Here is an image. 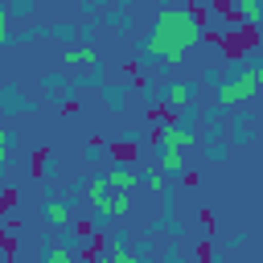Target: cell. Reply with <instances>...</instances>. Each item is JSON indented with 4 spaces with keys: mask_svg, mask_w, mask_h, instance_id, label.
<instances>
[{
    "mask_svg": "<svg viewBox=\"0 0 263 263\" xmlns=\"http://www.w3.org/2000/svg\"><path fill=\"white\" fill-rule=\"evenodd\" d=\"M197 37H201V25H197V16L189 8H164L156 16V29L148 33L144 53L148 58H164V62H181Z\"/></svg>",
    "mask_w": 263,
    "mask_h": 263,
    "instance_id": "cell-1",
    "label": "cell"
},
{
    "mask_svg": "<svg viewBox=\"0 0 263 263\" xmlns=\"http://www.w3.org/2000/svg\"><path fill=\"white\" fill-rule=\"evenodd\" d=\"M86 201H90L95 218H123V214L132 210V193H115V189H107L103 177H95V181L86 185Z\"/></svg>",
    "mask_w": 263,
    "mask_h": 263,
    "instance_id": "cell-2",
    "label": "cell"
},
{
    "mask_svg": "<svg viewBox=\"0 0 263 263\" xmlns=\"http://www.w3.org/2000/svg\"><path fill=\"white\" fill-rule=\"evenodd\" d=\"M259 82H263V70H259V66H251L242 78L226 82V86L218 90V99H222V103H242V99H251V95L259 90Z\"/></svg>",
    "mask_w": 263,
    "mask_h": 263,
    "instance_id": "cell-3",
    "label": "cell"
},
{
    "mask_svg": "<svg viewBox=\"0 0 263 263\" xmlns=\"http://www.w3.org/2000/svg\"><path fill=\"white\" fill-rule=\"evenodd\" d=\"M189 144H197V136L189 132V127H181V123H164L160 127V136H156V148H189Z\"/></svg>",
    "mask_w": 263,
    "mask_h": 263,
    "instance_id": "cell-4",
    "label": "cell"
},
{
    "mask_svg": "<svg viewBox=\"0 0 263 263\" xmlns=\"http://www.w3.org/2000/svg\"><path fill=\"white\" fill-rule=\"evenodd\" d=\"M103 185H107V189H115V193H132V189L140 185V177H136L132 168H111V173L103 177Z\"/></svg>",
    "mask_w": 263,
    "mask_h": 263,
    "instance_id": "cell-5",
    "label": "cell"
},
{
    "mask_svg": "<svg viewBox=\"0 0 263 263\" xmlns=\"http://www.w3.org/2000/svg\"><path fill=\"white\" fill-rule=\"evenodd\" d=\"M189 95H193L189 82H168V86H164V103H168V107H185Z\"/></svg>",
    "mask_w": 263,
    "mask_h": 263,
    "instance_id": "cell-6",
    "label": "cell"
},
{
    "mask_svg": "<svg viewBox=\"0 0 263 263\" xmlns=\"http://www.w3.org/2000/svg\"><path fill=\"white\" fill-rule=\"evenodd\" d=\"M90 62H99V53L90 45H70L66 49V66H90Z\"/></svg>",
    "mask_w": 263,
    "mask_h": 263,
    "instance_id": "cell-7",
    "label": "cell"
},
{
    "mask_svg": "<svg viewBox=\"0 0 263 263\" xmlns=\"http://www.w3.org/2000/svg\"><path fill=\"white\" fill-rule=\"evenodd\" d=\"M45 263H78V251H74V247H66V242H49Z\"/></svg>",
    "mask_w": 263,
    "mask_h": 263,
    "instance_id": "cell-8",
    "label": "cell"
},
{
    "mask_svg": "<svg viewBox=\"0 0 263 263\" xmlns=\"http://www.w3.org/2000/svg\"><path fill=\"white\" fill-rule=\"evenodd\" d=\"M103 259H107V263H136V251H132L123 238H115V242H111V251H107Z\"/></svg>",
    "mask_w": 263,
    "mask_h": 263,
    "instance_id": "cell-9",
    "label": "cell"
},
{
    "mask_svg": "<svg viewBox=\"0 0 263 263\" xmlns=\"http://www.w3.org/2000/svg\"><path fill=\"white\" fill-rule=\"evenodd\" d=\"M45 222H49V226H66V222H70V205L49 201V205H45Z\"/></svg>",
    "mask_w": 263,
    "mask_h": 263,
    "instance_id": "cell-10",
    "label": "cell"
},
{
    "mask_svg": "<svg viewBox=\"0 0 263 263\" xmlns=\"http://www.w3.org/2000/svg\"><path fill=\"white\" fill-rule=\"evenodd\" d=\"M160 168H164V173H181V168H185L181 152H177V148H160Z\"/></svg>",
    "mask_w": 263,
    "mask_h": 263,
    "instance_id": "cell-11",
    "label": "cell"
},
{
    "mask_svg": "<svg viewBox=\"0 0 263 263\" xmlns=\"http://www.w3.org/2000/svg\"><path fill=\"white\" fill-rule=\"evenodd\" d=\"M8 156H12V132L0 127V164H8Z\"/></svg>",
    "mask_w": 263,
    "mask_h": 263,
    "instance_id": "cell-12",
    "label": "cell"
},
{
    "mask_svg": "<svg viewBox=\"0 0 263 263\" xmlns=\"http://www.w3.org/2000/svg\"><path fill=\"white\" fill-rule=\"evenodd\" d=\"M140 185L152 189V193H160V189H164V173H148V177H140Z\"/></svg>",
    "mask_w": 263,
    "mask_h": 263,
    "instance_id": "cell-13",
    "label": "cell"
},
{
    "mask_svg": "<svg viewBox=\"0 0 263 263\" xmlns=\"http://www.w3.org/2000/svg\"><path fill=\"white\" fill-rule=\"evenodd\" d=\"M238 16H242V21H255V16H259V4H255V0H242V4H238Z\"/></svg>",
    "mask_w": 263,
    "mask_h": 263,
    "instance_id": "cell-14",
    "label": "cell"
},
{
    "mask_svg": "<svg viewBox=\"0 0 263 263\" xmlns=\"http://www.w3.org/2000/svg\"><path fill=\"white\" fill-rule=\"evenodd\" d=\"M8 41V16H4V8H0V45Z\"/></svg>",
    "mask_w": 263,
    "mask_h": 263,
    "instance_id": "cell-15",
    "label": "cell"
},
{
    "mask_svg": "<svg viewBox=\"0 0 263 263\" xmlns=\"http://www.w3.org/2000/svg\"><path fill=\"white\" fill-rule=\"evenodd\" d=\"M4 259H8V251H4V247H0V263H4Z\"/></svg>",
    "mask_w": 263,
    "mask_h": 263,
    "instance_id": "cell-16",
    "label": "cell"
},
{
    "mask_svg": "<svg viewBox=\"0 0 263 263\" xmlns=\"http://www.w3.org/2000/svg\"><path fill=\"white\" fill-rule=\"evenodd\" d=\"M90 263H107V259H103V255H95V259H90Z\"/></svg>",
    "mask_w": 263,
    "mask_h": 263,
    "instance_id": "cell-17",
    "label": "cell"
},
{
    "mask_svg": "<svg viewBox=\"0 0 263 263\" xmlns=\"http://www.w3.org/2000/svg\"><path fill=\"white\" fill-rule=\"evenodd\" d=\"M259 90H263V82H259Z\"/></svg>",
    "mask_w": 263,
    "mask_h": 263,
    "instance_id": "cell-18",
    "label": "cell"
},
{
    "mask_svg": "<svg viewBox=\"0 0 263 263\" xmlns=\"http://www.w3.org/2000/svg\"><path fill=\"white\" fill-rule=\"evenodd\" d=\"M21 263H25V259H21Z\"/></svg>",
    "mask_w": 263,
    "mask_h": 263,
    "instance_id": "cell-19",
    "label": "cell"
}]
</instances>
